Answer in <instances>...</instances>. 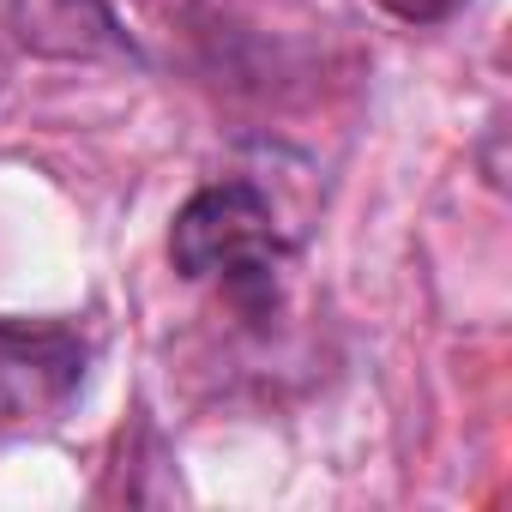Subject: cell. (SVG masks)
Here are the masks:
<instances>
[{"label": "cell", "mask_w": 512, "mask_h": 512, "mask_svg": "<svg viewBox=\"0 0 512 512\" xmlns=\"http://www.w3.org/2000/svg\"><path fill=\"white\" fill-rule=\"evenodd\" d=\"M7 25L43 61H139L109 0H7Z\"/></svg>", "instance_id": "3"}, {"label": "cell", "mask_w": 512, "mask_h": 512, "mask_svg": "<svg viewBox=\"0 0 512 512\" xmlns=\"http://www.w3.org/2000/svg\"><path fill=\"white\" fill-rule=\"evenodd\" d=\"M398 25H446L452 13H464V0H380Z\"/></svg>", "instance_id": "4"}, {"label": "cell", "mask_w": 512, "mask_h": 512, "mask_svg": "<svg viewBox=\"0 0 512 512\" xmlns=\"http://www.w3.org/2000/svg\"><path fill=\"white\" fill-rule=\"evenodd\" d=\"M91 374V344L61 320H0V446L55 428Z\"/></svg>", "instance_id": "2"}, {"label": "cell", "mask_w": 512, "mask_h": 512, "mask_svg": "<svg viewBox=\"0 0 512 512\" xmlns=\"http://www.w3.org/2000/svg\"><path fill=\"white\" fill-rule=\"evenodd\" d=\"M145 7H181V0H145Z\"/></svg>", "instance_id": "5"}, {"label": "cell", "mask_w": 512, "mask_h": 512, "mask_svg": "<svg viewBox=\"0 0 512 512\" xmlns=\"http://www.w3.org/2000/svg\"><path fill=\"white\" fill-rule=\"evenodd\" d=\"M169 260L193 284H217L229 308L247 320H272L284 296V266H290V241L278 229L272 199L253 181H211L199 187L169 229Z\"/></svg>", "instance_id": "1"}]
</instances>
